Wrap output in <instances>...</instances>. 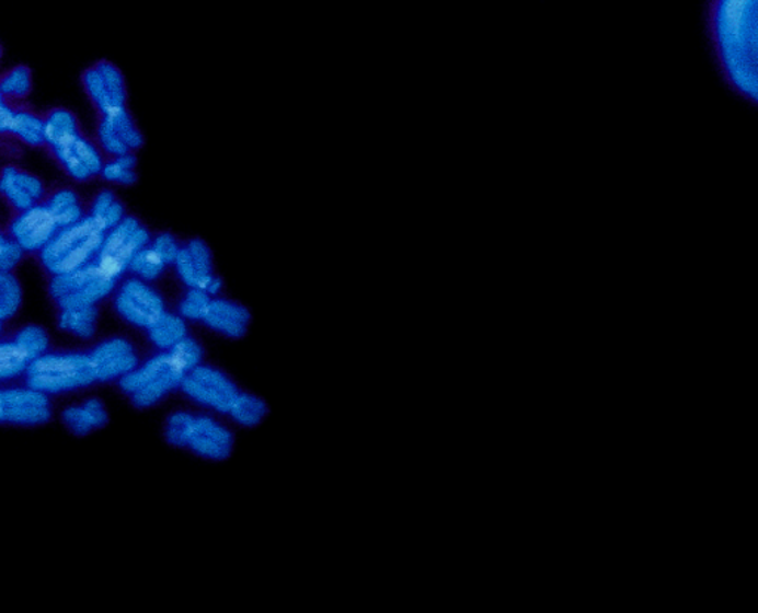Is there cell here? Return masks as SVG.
Segmentation results:
<instances>
[{
  "instance_id": "cell-10",
  "label": "cell",
  "mask_w": 758,
  "mask_h": 613,
  "mask_svg": "<svg viewBox=\"0 0 758 613\" xmlns=\"http://www.w3.org/2000/svg\"><path fill=\"white\" fill-rule=\"evenodd\" d=\"M115 309L130 325L149 329L163 313L165 302L145 280H126L115 297Z\"/></svg>"
},
{
  "instance_id": "cell-6",
  "label": "cell",
  "mask_w": 758,
  "mask_h": 613,
  "mask_svg": "<svg viewBox=\"0 0 758 613\" xmlns=\"http://www.w3.org/2000/svg\"><path fill=\"white\" fill-rule=\"evenodd\" d=\"M116 284V279L92 262L65 275L50 276L49 293L60 309L96 305L112 296Z\"/></svg>"
},
{
  "instance_id": "cell-37",
  "label": "cell",
  "mask_w": 758,
  "mask_h": 613,
  "mask_svg": "<svg viewBox=\"0 0 758 613\" xmlns=\"http://www.w3.org/2000/svg\"><path fill=\"white\" fill-rule=\"evenodd\" d=\"M15 104L10 103L0 92V141L10 140L8 138V131H10V125L12 120V115H14Z\"/></svg>"
},
{
  "instance_id": "cell-4",
  "label": "cell",
  "mask_w": 758,
  "mask_h": 613,
  "mask_svg": "<svg viewBox=\"0 0 758 613\" xmlns=\"http://www.w3.org/2000/svg\"><path fill=\"white\" fill-rule=\"evenodd\" d=\"M27 388L46 394L74 392L96 382L90 355L60 352L37 357L24 372Z\"/></svg>"
},
{
  "instance_id": "cell-5",
  "label": "cell",
  "mask_w": 758,
  "mask_h": 613,
  "mask_svg": "<svg viewBox=\"0 0 758 613\" xmlns=\"http://www.w3.org/2000/svg\"><path fill=\"white\" fill-rule=\"evenodd\" d=\"M185 375L187 372L171 351H163L122 377L119 385L133 398L135 406L150 407L172 390L180 389Z\"/></svg>"
},
{
  "instance_id": "cell-34",
  "label": "cell",
  "mask_w": 758,
  "mask_h": 613,
  "mask_svg": "<svg viewBox=\"0 0 758 613\" xmlns=\"http://www.w3.org/2000/svg\"><path fill=\"white\" fill-rule=\"evenodd\" d=\"M24 257V251L11 234L7 230H0V271H14Z\"/></svg>"
},
{
  "instance_id": "cell-41",
  "label": "cell",
  "mask_w": 758,
  "mask_h": 613,
  "mask_svg": "<svg viewBox=\"0 0 758 613\" xmlns=\"http://www.w3.org/2000/svg\"><path fill=\"white\" fill-rule=\"evenodd\" d=\"M2 56H3V49H2V45H0V58H2Z\"/></svg>"
},
{
  "instance_id": "cell-8",
  "label": "cell",
  "mask_w": 758,
  "mask_h": 613,
  "mask_svg": "<svg viewBox=\"0 0 758 613\" xmlns=\"http://www.w3.org/2000/svg\"><path fill=\"white\" fill-rule=\"evenodd\" d=\"M82 85L99 116L128 108L125 78L113 62L103 60L88 67L82 74Z\"/></svg>"
},
{
  "instance_id": "cell-24",
  "label": "cell",
  "mask_w": 758,
  "mask_h": 613,
  "mask_svg": "<svg viewBox=\"0 0 758 613\" xmlns=\"http://www.w3.org/2000/svg\"><path fill=\"white\" fill-rule=\"evenodd\" d=\"M32 91L33 73L27 66H15L0 76V92L15 106L23 104Z\"/></svg>"
},
{
  "instance_id": "cell-33",
  "label": "cell",
  "mask_w": 758,
  "mask_h": 613,
  "mask_svg": "<svg viewBox=\"0 0 758 613\" xmlns=\"http://www.w3.org/2000/svg\"><path fill=\"white\" fill-rule=\"evenodd\" d=\"M171 355L175 357L176 362L185 369V372L192 371L196 367H199L202 362V347L195 342V339L185 337L181 339L176 346L171 348Z\"/></svg>"
},
{
  "instance_id": "cell-3",
  "label": "cell",
  "mask_w": 758,
  "mask_h": 613,
  "mask_svg": "<svg viewBox=\"0 0 758 613\" xmlns=\"http://www.w3.org/2000/svg\"><path fill=\"white\" fill-rule=\"evenodd\" d=\"M105 230L90 217L58 230L37 255L49 276L65 275L95 262Z\"/></svg>"
},
{
  "instance_id": "cell-23",
  "label": "cell",
  "mask_w": 758,
  "mask_h": 613,
  "mask_svg": "<svg viewBox=\"0 0 758 613\" xmlns=\"http://www.w3.org/2000/svg\"><path fill=\"white\" fill-rule=\"evenodd\" d=\"M87 216L99 222L105 232L119 224L126 217L124 205L112 190H101L91 201Z\"/></svg>"
},
{
  "instance_id": "cell-20",
  "label": "cell",
  "mask_w": 758,
  "mask_h": 613,
  "mask_svg": "<svg viewBox=\"0 0 758 613\" xmlns=\"http://www.w3.org/2000/svg\"><path fill=\"white\" fill-rule=\"evenodd\" d=\"M62 421L74 435L85 436L107 424V410L99 398H90L83 405L67 407L62 413Z\"/></svg>"
},
{
  "instance_id": "cell-21",
  "label": "cell",
  "mask_w": 758,
  "mask_h": 613,
  "mask_svg": "<svg viewBox=\"0 0 758 613\" xmlns=\"http://www.w3.org/2000/svg\"><path fill=\"white\" fill-rule=\"evenodd\" d=\"M96 322H99L96 305L67 307V309H60V316H58V326L61 331L82 339L94 337Z\"/></svg>"
},
{
  "instance_id": "cell-19",
  "label": "cell",
  "mask_w": 758,
  "mask_h": 613,
  "mask_svg": "<svg viewBox=\"0 0 758 613\" xmlns=\"http://www.w3.org/2000/svg\"><path fill=\"white\" fill-rule=\"evenodd\" d=\"M44 205L48 211L56 218L58 227L65 229L71 224H76L87 217V208L82 199L73 188L61 187L57 190L48 192V196L44 200Z\"/></svg>"
},
{
  "instance_id": "cell-40",
  "label": "cell",
  "mask_w": 758,
  "mask_h": 613,
  "mask_svg": "<svg viewBox=\"0 0 758 613\" xmlns=\"http://www.w3.org/2000/svg\"><path fill=\"white\" fill-rule=\"evenodd\" d=\"M2 322L3 321H0V335H2V329H3Z\"/></svg>"
},
{
  "instance_id": "cell-15",
  "label": "cell",
  "mask_w": 758,
  "mask_h": 613,
  "mask_svg": "<svg viewBox=\"0 0 758 613\" xmlns=\"http://www.w3.org/2000/svg\"><path fill=\"white\" fill-rule=\"evenodd\" d=\"M90 360L96 382L120 380L138 367L137 352L124 338L101 343L90 352Z\"/></svg>"
},
{
  "instance_id": "cell-28",
  "label": "cell",
  "mask_w": 758,
  "mask_h": 613,
  "mask_svg": "<svg viewBox=\"0 0 758 613\" xmlns=\"http://www.w3.org/2000/svg\"><path fill=\"white\" fill-rule=\"evenodd\" d=\"M23 304V288L12 271H0V321H8L19 313Z\"/></svg>"
},
{
  "instance_id": "cell-30",
  "label": "cell",
  "mask_w": 758,
  "mask_h": 613,
  "mask_svg": "<svg viewBox=\"0 0 758 613\" xmlns=\"http://www.w3.org/2000/svg\"><path fill=\"white\" fill-rule=\"evenodd\" d=\"M185 247H187L190 255H192L196 270L199 273L200 289L208 291L209 285L215 277L213 275V254H210L208 245L199 241V239H195V241L190 242Z\"/></svg>"
},
{
  "instance_id": "cell-39",
  "label": "cell",
  "mask_w": 758,
  "mask_h": 613,
  "mask_svg": "<svg viewBox=\"0 0 758 613\" xmlns=\"http://www.w3.org/2000/svg\"><path fill=\"white\" fill-rule=\"evenodd\" d=\"M25 362L14 343H0V363ZM28 365V363H27Z\"/></svg>"
},
{
  "instance_id": "cell-27",
  "label": "cell",
  "mask_w": 758,
  "mask_h": 613,
  "mask_svg": "<svg viewBox=\"0 0 758 613\" xmlns=\"http://www.w3.org/2000/svg\"><path fill=\"white\" fill-rule=\"evenodd\" d=\"M137 158L134 153L122 154V157L108 158L101 170V178L105 182L119 184V186H133L137 183Z\"/></svg>"
},
{
  "instance_id": "cell-31",
  "label": "cell",
  "mask_w": 758,
  "mask_h": 613,
  "mask_svg": "<svg viewBox=\"0 0 758 613\" xmlns=\"http://www.w3.org/2000/svg\"><path fill=\"white\" fill-rule=\"evenodd\" d=\"M209 293L199 288H190L184 301L181 302V316L190 319V321H204L208 307L210 304Z\"/></svg>"
},
{
  "instance_id": "cell-18",
  "label": "cell",
  "mask_w": 758,
  "mask_h": 613,
  "mask_svg": "<svg viewBox=\"0 0 758 613\" xmlns=\"http://www.w3.org/2000/svg\"><path fill=\"white\" fill-rule=\"evenodd\" d=\"M8 138L32 149H42L45 147V117L19 104L12 115Z\"/></svg>"
},
{
  "instance_id": "cell-11",
  "label": "cell",
  "mask_w": 758,
  "mask_h": 613,
  "mask_svg": "<svg viewBox=\"0 0 758 613\" xmlns=\"http://www.w3.org/2000/svg\"><path fill=\"white\" fill-rule=\"evenodd\" d=\"M5 230L19 243L25 255H39L50 239L56 236L60 227L48 208L41 204L15 212Z\"/></svg>"
},
{
  "instance_id": "cell-35",
  "label": "cell",
  "mask_w": 758,
  "mask_h": 613,
  "mask_svg": "<svg viewBox=\"0 0 758 613\" xmlns=\"http://www.w3.org/2000/svg\"><path fill=\"white\" fill-rule=\"evenodd\" d=\"M174 264L181 280H183L188 288L200 289L199 273L196 270L195 263H193L192 255H190L187 247H181L179 257H176Z\"/></svg>"
},
{
  "instance_id": "cell-25",
  "label": "cell",
  "mask_w": 758,
  "mask_h": 613,
  "mask_svg": "<svg viewBox=\"0 0 758 613\" xmlns=\"http://www.w3.org/2000/svg\"><path fill=\"white\" fill-rule=\"evenodd\" d=\"M14 346L25 362L31 363L37 357L46 355L49 347V337L44 327L25 326L15 335Z\"/></svg>"
},
{
  "instance_id": "cell-1",
  "label": "cell",
  "mask_w": 758,
  "mask_h": 613,
  "mask_svg": "<svg viewBox=\"0 0 758 613\" xmlns=\"http://www.w3.org/2000/svg\"><path fill=\"white\" fill-rule=\"evenodd\" d=\"M705 33L720 81L736 99L756 107L757 0H710Z\"/></svg>"
},
{
  "instance_id": "cell-2",
  "label": "cell",
  "mask_w": 758,
  "mask_h": 613,
  "mask_svg": "<svg viewBox=\"0 0 758 613\" xmlns=\"http://www.w3.org/2000/svg\"><path fill=\"white\" fill-rule=\"evenodd\" d=\"M45 149L73 182L88 183L101 175L104 154L96 142L83 136L73 112L57 107L46 113Z\"/></svg>"
},
{
  "instance_id": "cell-36",
  "label": "cell",
  "mask_w": 758,
  "mask_h": 613,
  "mask_svg": "<svg viewBox=\"0 0 758 613\" xmlns=\"http://www.w3.org/2000/svg\"><path fill=\"white\" fill-rule=\"evenodd\" d=\"M150 246L158 252L166 264H174L181 251L179 243L168 233L159 234Z\"/></svg>"
},
{
  "instance_id": "cell-38",
  "label": "cell",
  "mask_w": 758,
  "mask_h": 613,
  "mask_svg": "<svg viewBox=\"0 0 758 613\" xmlns=\"http://www.w3.org/2000/svg\"><path fill=\"white\" fill-rule=\"evenodd\" d=\"M25 369H27V363L23 362L0 363V382L23 375Z\"/></svg>"
},
{
  "instance_id": "cell-17",
  "label": "cell",
  "mask_w": 758,
  "mask_h": 613,
  "mask_svg": "<svg viewBox=\"0 0 758 613\" xmlns=\"http://www.w3.org/2000/svg\"><path fill=\"white\" fill-rule=\"evenodd\" d=\"M204 322L210 329L230 338H242L250 326L251 314L245 307L226 300H210Z\"/></svg>"
},
{
  "instance_id": "cell-29",
  "label": "cell",
  "mask_w": 758,
  "mask_h": 613,
  "mask_svg": "<svg viewBox=\"0 0 758 613\" xmlns=\"http://www.w3.org/2000/svg\"><path fill=\"white\" fill-rule=\"evenodd\" d=\"M168 264L163 262L158 252L153 250L150 245L142 247L138 251L129 264L128 270L134 273L138 279L145 280V282H150V280L158 279L162 275L163 270Z\"/></svg>"
},
{
  "instance_id": "cell-16",
  "label": "cell",
  "mask_w": 758,
  "mask_h": 613,
  "mask_svg": "<svg viewBox=\"0 0 758 613\" xmlns=\"http://www.w3.org/2000/svg\"><path fill=\"white\" fill-rule=\"evenodd\" d=\"M185 448L208 460L222 461L233 449V435L213 418L195 417Z\"/></svg>"
},
{
  "instance_id": "cell-12",
  "label": "cell",
  "mask_w": 758,
  "mask_h": 613,
  "mask_svg": "<svg viewBox=\"0 0 758 613\" xmlns=\"http://www.w3.org/2000/svg\"><path fill=\"white\" fill-rule=\"evenodd\" d=\"M145 144V137L128 108L99 116L96 125V146L104 157L116 158L134 153Z\"/></svg>"
},
{
  "instance_id": "cell-14",
  "label": "cell",
  "mask_w": 758,
  "mask_h": 613,
  "mask_svg": "<svg viewBox=\"0 0 758 613\" xmlns=\"http://www.w3.org/2000/svg\"><path fill=\"white\" fill-rule=\"evenodd\" d=\"M48 188L39 176L14 163H8L0 170V197L14 213L44 204Z\"/></svg>"
},
{
  "instance_id": "cell-7",
  "label": "cell",
  "mask_w": 758,
  "mask_h": 613,
  "mask_svg": "<svg viewBox=\"0 0 758 613\" xmlns=\"http://www.w3.org/2000/svg\"><path fill=\"white\" fill-rule=\"evenodd\" d=\"M150 245V234L140 221L134 217H125L119 224L105 233L95 263L113 279L119 280L128 271L135 254Z\"/></svg>"
},
{
  "instance_id": "cell-26",
  "label": "cell",
  "mask_w": 758,
  "mask_h": 613,
  "mask_svg": "<svg viewBox=\"0 0 758 613\" xmlns=\"http://www.w3.org/2000/svg\"><path fill=\"white\" fill-rule=\"evenodd\" d=\"M229 414L240 426L255 427L267 415V405L254 394L239 393Z\"/></svg>"
},
{
  "instance_id": "cell-32",
  "label": "cell",
  "mask_w": 758,
  "mask_h": 613,
  "mask_svg": "<svg viewBox=\"0 0 758 613\" xmlns=\"http://www.w3.org/2000/svg\"><path fill=\"white\" fill-rule=\"evenodd\" d=\"M193 421L195 417L185 413H176L171 415L166 423V439L174 447H187L190 432H192Z\"/></svg>"
},
{
  "instance_id": "cell-13",
  "label": "cell",
  "mask_w": 758,
  "mask_h": 613,
  "mask_svg": "<svg viewBox=\"0 0 758 613\" xmlns=\"http://www.w3.org/2000/svg\"><path fill=\"white\" fill-rule=\"evenodd\" d=\"M50 419L49 398L31 388L0 390V424L41 426Z\"/></svg>"
},
{
  "instance_id": "cell-22",
  "label": "cell",
  "mask_w": 758,
  "mask_h": 613,
  "mask_svg": "<svg viewBox=\"0 0 758 613\" xmlns=\"http://www.w3.org/2000/svg\"><path fill=\"white\" fill-rule=\"evenodd\" d=\"M147 331H149L150 342L163 351H170L181 339L187 337V326L183 317L166 312Z\"/></svg>"
},
{
  "instance_id": "cell-9",
  "label": "cell",
  "mask_w": 758,
  "mask_h": 613,
  "mask_svg": "<svg viewBox=\"0 0 758 613\" xmlns=\"http://www.w3.org/2000/svg\"><path fill=\"white\" fill-rule=\"evenodd\" d=\"M180 389L192 401L225 414L230 413L239 394V390L225 373L200 365L184 377Z\"/></svg>"
}]
</instances>
